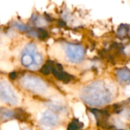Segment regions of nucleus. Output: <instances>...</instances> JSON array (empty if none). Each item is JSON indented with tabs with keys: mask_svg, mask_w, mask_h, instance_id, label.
Segmentation results:
<instances>
[{
	"mask_svg": "<svg viewBox=\"0 0 130 130\" xmlns=\"http://www.w3.org/2000/svg\"><path fill=\"white\" fill-rule=\"evenodd\" d=\"M115 94L114 86L106 81H96L85 86L81 98L89 106L102 107L112 101Z\"/></svg>",
	"mask_w": 130,
	"mask_h": 130,
	"instance_id": "1",
	"label": "nucleus"
},
{
	"mask_svg": "<svg viewBox=\"0 0 130 130\" xmlns=\"http://www.w3.org/2000/svg\"><path fill=\"white\" fill-rule=\"evenodd\" d=\"M20 83L21 86L32 92L39 94H46L48 91V87L46 83L41 78L34 75H24L21 80Z\"/></svg>",
	"mask_w": 130,
	"mask_h": 130,
	"instance_id": "2",
	"label": "nucleus"
},
{
	"mask_svg": "<svg viewBox=\"0 0 130 130\" xmlns=\"http://www.w3.org/2000/svg\"><path fill=\"white\" fill-rule=\"evenodd\" d=\"M0 98L2 101L11 105H18L20 104L18 94L7 81H2L0 82Z\"/></svg>",
	"mask_w": 130,
	"mask_h": 130,
	"instance_id": "3",
	"label": "nucleus"
},
{
	"mask_svg": "<svg viewBox=\"0 0 130 130\" xmlns=\"http://www.w3.org/2000/svg\"><path fill=\"white\" fill-rule=\"evenodd\" d=\"M65 52L68 60L74 63H78L81 62L85 56L84 48L82 46L77 44H66Z\"/></svg>",
	"mask_w": 130,
	"mask_h": 130,
	"instance_id": "4",
	"label": "nucleus"
},
{
	"mask_svg": "<svg viewBox=\"0 0 130 130\" xmlns=\"http://www.w3.org/2000/svg\"><path fill=\"white\" fill-rule=\"evenodd\" d=\"M58 117L52 111L46 110L40 116V124L43 129L46 130L50 129L53 126H56L58 123Z\"/></svg>",
	"mask_w": 130,
	"mask_h": 130,
	"instance_id": "5",
	"label": "nucleus"
},
{
	"mask_svg": "<svg viewBox=\"0 0 130 130\" xmlns=\"http://www.w3.org/2000/svg\"><path fill=\"white\" fill-rule=\"evenodd\" d=\"M117 75L120 82H126L130 81V70L127 69H119L117 72Z\"/></svg>",
	"mask_w": 130,
	"mask_h": 130,
	"instance_id": "6",
	"label": "nucleus"
},
{
	"mask_svg": "<svg viewBox=\"0 0 130 130\" xmlns=\"http://www.w3.org/2000/svg\"><path fill=\"white\" fill-rule=\"evenodd\" d=\"M2 130H20L18 124L16 121H11L4 123L2 126Z\"/></svg>",
	"mask_w": 130,
	"mask_h": 130,
	"instance_id": "7",
	"label": "nucleus"
},
{
	"mask_svg": "<svg viewBox=\"0 0 130 130\" xmlns=\"http://www.w3.org/2000/svg\"><path fill=\"white\" fill-rule=\"evenodd\" d=\"M22 64L25 66H30L33 62H34V56H31V54L29 53H25L21 59Z\"/></svg>",
	"mask_w": 130,
	"mask_h": 130,
	"instance_id": "8",
	"label": "nucleus"
},
{
	"mask_svg": "<svg viewBox=\"0 0 130 130\" xmlns=\"http://www.w3.org/2000/svg\"><path fill=\"white\" fill-rule=\"evenodd\" d=\"M0 69L5 72H11L13 70V66L5 60H0Z\"/></svg>",
	"mask_w": 130,
	"mask_h": 130,
	"instance_id": "9",
	"label": "nucleus"
},
{
	"mask_svg": "<svg viewBox=\"0 0 130 130\" xmlns=\"http://www.w3.org/2000/svg\"><path fill=\"white\" fill-rule=\"evenodd\" d=\"M129 25H126V24H122L120 27H119V30H118V35L120 37H124L127 35L128 34V31H129Z\"/></svg>",
	"mask_w": 130,
	"mask_h": 130,
	"instance_id": "10",
	"label": "nucleus"
},
{
	"mask_svg": "<svg viewBox=\"0 0 130 130\" xmlns=\"http://www.w3.org/2000/svg\"><path fill=\"white\" fill-rule=\"evenodd\" d=\"M34 65L38 66L43 62V57L40 53L38 52L35 53V54L34 55Z\"/></svg>",
	"mask_w": 130,
	"mask_h": 130,
	"instance_id": "11",
	"label": "nucleus"
},
{
	"mask_svg": "<svg viewBox=\"0 0 130 130\" xmlns=\"http://www.w3.org/2000/svg\"><path fill=\"white\" fill-rule=\"evenodd\" d=\"M36 24L38 26V27H43L46 24V21H45V19H43V18L41 17H39L37 21H36Z\"/></svg>",
	"mask_w": 130,
	"mask_h": 130,
	"instance_id": "12",
	"label": "nucleus"
},
{
	"mask_svg": "<svg viewBox=\"0 0 130 130\" xmlns=\"http://www.w3.org/2000/svg\"><path fill=\"white\" fill-rule=\"evenodd\" d=\"M80 126H81V124H80V123L78 122H75V121H74L73 123H71V125H70V126H69V129L70 130H79L80 129Z\"/></svg>",
	"mask_w": 130,
	"mask_h": 130,
	"instance_id": "13",
	"label": "nucleus"
},
{
	"mask_svg": "<svg viewBox=\"0 0 130 130\" xmlns=\"http://www.w3.org/2000/svg\"><path fill=\"white\" fill-rule=\"evenodd\" d=\"M13 113L11 112V111H5L2 113V117H3V119H8V118H10L11 116H12Z\"/></svg>",
	"mask_w": 130,
	"mask_h": 130,
	"instance_id": "14",
	"label": "nucleus"
},
{
	"mask_svg": "<svg viewBox=\"0 0 130 130\" xmlns=\"http://www.w3.org/2000/svg\"><path fill=\"white\" fill-rule=\"evenodd\" d=\"M17 27L18 28V29H20V30H26L27 29V27L26 26H24V24H18L17 25Z\"/></svg>",
	"mask_w": 130,
	"mask_h": 130,
	"instance_id": "15",
	"label": "nucleus"
},
{
	"mask_svg": "<svg viewBox=\"0 0 130 130\" xmlns=\"http://www.w3.org/2000/svg\"><path fill=\"white\" fill-rule=\"evenodd\" d=\"M124 92H125V94H126V95L130 96V85H129L126 88V89H125Z\"/></svg>",
	"mask_w": 130,
	"mask_h": 130,
	"instance_id": "16",
	"label": "nucleus"
},
{
	"mask_svg": "<svg viewBox=\"0 0 130 130\" xmlns=\"http://www.w3.org/2000/svg\"><path fill=\"white\" fill-rule=\"evenodd\" d=\"M55 130H65V129L63 127H59V128H57Z\"/></svg>",
	"mask_w": 130,
	"mask_h": 130,
	"instance_id": "17",
	"label": "nucleus"
},
{
	"mask_svg": "<svg viewBox=\"0 0 130 130\" xmlns=\"http://www.w3.org/2000/svg\"><path fill=\"white\" fill-rule=\"evenodd\" d=\"M24 130H30V129H24Z\"/></svg>",
	"mask_w": 130,
	"mask_h": 130,
	"instance_id": "18",
	"label": "nucleus"
},
{
	"mask_svg": "<svg viewBox=\"0 0 130 130\" xmlns=\"http://www.w3.org/2000/svg\"></svg>",
	"mask_w": 130,
	"mask_h": 130,
	"instance_id": "19",
	"label": "nucleus"
}]
</instances>
